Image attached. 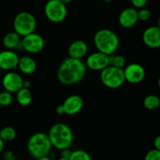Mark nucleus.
I'll return each instance as SVG.
<instances>
[{
	"label": "nucleus",
	"mask_w": 160,
	"mask_h": 160,
	"mask_svg": "<svg viewBox=\"0 0 160 160\" xmlns=\"http://www.w3.org/2000/svg\"><path fill=\"white\" fill-rule=\"evenodd\" d=\"M45 15L49 21L59 23L67 17V8L59 0H48L45 6Z\"/></svg>",
	"instance_id": "7"
},
{
	"label": "nucleus",
	"mask_w": 160,
	"mask_h": 160,
	"mask_svg": "<svg viewBox=\"0 0 160 160\" xmlns=\"http://www.w3.org/2000/svg\"><path fill=\"white\" fill-rule=\"evenodd\" d=\"M52 147L48 134L42 132H38L31 135L27 143L28 153L35 159L48 156Z\"/></svg>",
	"instance_id": "4"
},
{
	"label": "nucleus",
	"mask_w": 160,
	"mask_h": 160,
	"mask_svg": "<svg viewBox=\"0 0 160 160\" xmlns=\"http://www.w3.org/2000/svg\"><path fill=\"white\" fill-rule=\"evenodd\" d=\"M148 0H131V4L133 5L134 8L137 9H142L147 4Z\"/></svg>",
	"instance_id": "27"
},
{
	"label": "nucleus",
	"mask_w": 160,
	"mask_h": 160,
	"mask_svg": "<svg viewBox=\"0 0 160 160\" xmlns=\"http://www.w3.org/2000/svg\"><path fill=\"white\" fill-rule=\"evenodd\" d=\"M31 81H28V80H23V88H24L30 89V87H31Z\"/></svg>",
	"instance_id": "32"
},
{
	"label": "nucleus",
	"mask_w": 160,
	"mask_h": 160,
	"mask_svg": "<svg viewBox=\"0 0 160 160\" xmlns=\"http://www.w3.org/2000/svg\"><path fill=\"white\" fill-rule=\"evenodd\" d=\"M87 67L82 59L67 57L57 70L58 81L64 85H73L82 81L87 73Z\"/></svg>",
	"instance_id": "1"
},
{
	"label": "nucleus",
	"mask_w": 160,
	"mask_h": 160,
	"mask_svg": "<svg viewBox=\"0 0 160 160\" xmlns=\"http://www.w3.org/2000/svg\"><path fill=\"white\" fill-rule=\"evenodd\" d=\"M56 113L59 114V115H63V114H65V111H64L63 106H62V104L59 105V106L56 108Z\"/></svg>",
	"instance_id": "31"
},
{
	"label": "nucleus",
	"mask_w": 160,
	"mask_h": 160,
	"mask_svg": "<svg viewBox=\"0 0 160 160\" xmlns=\"http://www.w3.org/2000/svg\"><path fill=\"white\" fill-rule=\"evenodd\" d=\"M58 160H69V159H62V158H59Z\"/></svg>",
	"instance_id": "38"
},
{
	"label": "nucleus",
	"mask_w": 160,
	"mask_h": 160,
	"mask_svg": "<svg viewBox=\"0 0 160 160\" xmlns=\"http://www.w3.org/2000/svg\"><path fill=\"white\" fill-rule=\"evenodd\" d=\"M4 146H5V143L2 138H0V154L3 152V150H4Z\"/></svg>",
	"instance_id": "33"
},
{
	"label": "nucleus",
	"mask_w": 160,
	"mask_h": 160,
	"mask_svg": "<svg viewBox=\"0 0 160 160\" xmlns=\"http://www.w3.org/2000/svg\"><path fill=\"white\" fill-rule=\"evenodd\" d=\"M33 96L31 90L22 88L17 92V101L20 106H28L32 102Z\"/></svg>",
	"instance_id": "19"
},
{
	"label": "nucleus",
	"mask_w": 160,
	"mask_h": 160,
	"mask_svg": "<svg viewBox=\"0 0 160 160\" xmlns=\"http://www.w3.org/2000/svg\"><path fill=\"white\" fill-rule=\"evenodd\" d=\"M138 10L134 7H128L122 10L119 16V23L123 28H131L138 21Z\"/></svg>",
	"instance_id": "15"
},
{
	"label": "nucleus",
	"mask_w": 160,
	"mask_h": 160,
	"mask_svg": "<svg viewBox=\"0 0 160 160\" xmlns=\"http://www.w3.org/2000/svg\"><path fill=\"white\" fill-rule=\"evenodd\" d=\"M158 86H159V88L160 89V77L159 78V80H158Z\"/></svg>",
	"instance_id": "37"
},
{
	"label": "nucleus",
	"mask_w": 160,
	"mask_h": 160,
	"mask_svg": "<svg viewBox=\"0 0 160 160\" xmlns=\"http://www.w3.org/2000/svg\"><path fill=\"white\" fill-rule=\"evenodd\" d=\"M2 158L4 160H17V156L14 152L6 151L3 152Z\"/></svg>",
	"instance_id": "28"
},
{
	"label": "nucleus",
	"mask_w": 160,
	"mask_h": 160,
	"mask_svg": "<svg viewBox=\"0 0 160 160\" xmlns=\"http://www.w3.org/2000/svg\"><path fill=\"white\" fill-rule=\"evenodd\" d=\"M100 80L105 87L117 89L125 83L123 69L108 66L100 73Z\"/></svg>",
	"instance_id": "6"
},
{
	"label": "nucleus",
	"mask_w": 160,
	"mask_h": 160,
	"mask_svg": "<svg viewBox=\"0 0 160 160\" xmlns=\"http://www.w3.org/2000/svg\"><path fill=\"white\" fill-rule=\"evenodd\" d=\"M138 20H142V21H147L149 20L152 17V12L149 9H145L142 8L138 10Z\"/></svg>",
	"instance_id": "25"
},
{
	"label": "nucleus",
	"mask_w": 160,
	"mask_h": 160,
	"mask_svg": "<svg viewBox=\"0 0 160 160\" xmlns=\"http://www.w3.org/2000/svg\"><path fill=\"white\" fill-rule=\"evenodd\" d=\"M19 34L15 31L9 32L4 36L2 39V44L6 49L13 50L21 45V38Z\"/></svg>",
	"instance_id": "18"
},
{
	"label": "nucleus",
	"mask_w": 160,
	"mask_h": 160,
	"mask_svg": "<svg viewBox=\"0 0 160 160\" xmlns=\"http://www.w3.org/2000/svg\"><path fill=\"white\" fill-rule=\"evenodd\" d=\"M88 46L83 40L73 41L68 48V57L76 59H82L87 55Z\"/></svg>",
	"instance_id": "16"
},
{
	"label": "nucleus",
	"mask_w": 160,
	"mask_h": 160,
	"mask_svg": "<svg viewBox=\"0 0 160 160\" xmlns=\"http://www.w3.org/2000/svg\"><path fill=\"white\" fill-rule=\"evenodd\" d=\"M17 137V131L12 127H5L0 130V138L3 142H12Z\"/></svg>",
	"instance_id": "21"
},
{
	"label": "nucleus",
	"mask_w": 160,
	"mask_h": 160,
	"mask_svg": "<svg viewBox=\"0 0 160 160\" xmlns=\"http://www.w3.org/2000/svg\"><path fill=\"white\" fill-rule=\"evenodd\" d=\"M125 81L133 84H140L145 78L146 72L141 64L132 62L123 68Z\"/></svg>",
	"instance_id": "9"
},
{
	"label": "nucleus",
	"mask_w": 160,
	"mask_h": 160,
	"mask_svg": "<svg viewBox=\"0 0 160 160\" xmlns=\"http://www.w3.org/2000/svg\"><path fill=\"white\" fill-rule=\"evenodd\" d=\"M36 160H52L48 156H44V157L39 158V159H37Z\"/></svg>",
	"instance_id": "35"
},
{
	"label": "nucleus",
	"mask_w": 160,
	"mask_h": 160,
	"mask_svg": "<svg viewBox=\"0 0 160 160\" xmlns=\"http://www.w3.org/2000/svg\"><path fill=\"white\" fill-rule=\"evenodd\" d=\"M65 114L69 116L76 115L80 112L84 106V100L80 95H71L67 97L62 103Z\"/></svg>",
	"instance_id": "13"
},
{
	"label": "nucleus",
	"mask_w": 160,
	"mask_h": 160,
	"mask_svg": "<svg viewBox=\"0 0 160 160\" xmlns=\"http://www.w3.org/2000/svg\"><path fill=\"white\" fill-rule=\"evenodd\" d=\"M142 40L149 48H160V28L157 26L146 28L142 34Z\"/></svg>",
	"instance_id": "14"
},
{
	"label": "nucleus",
	"mask_w": 160,
	"mask_h": 160,
	"mask_svg": "<svg viewBox=\"0 0 160 160\" xmlns=\"http://www.w3.org/2000/svg\"><path fill=\"white\" fill-rule=\"evenodd\" d=\"M23 74L31 75L36 71L37 63L32 57L28 56H23L20 57L17 67Z\"/></svg>",
	"instance_id": "17"
},
{
	"label": "nucleus",
	"mask_w": 160,
	"mask_h": 160,
	"mask_svg": "<svg viewBox=\"0 0 160 160\" xmlns=\"http://www.w3.org/2000/svg\"><path fill=\"white\" fill-rule=\"evenodd\" d=\"M52 146L61 150L70 148L73 142L71 128L64 123H56L50 128L48 134Z\"/></svg>",
	"instance_id": "2"
},
{
	"label": "nucleus",
	"mask_w": 160,
	"mask_h": 160,
	"mask_svg": "<svg viewBox=\"0 0 160 160\" xmlns=\"http://www.w3.org/2000/svg\"><path fill=\"white\" fill-rule=\"evenodd\" d=\"M20 57L13 50L5 49L0 52V70L12 71L17 68Z\"/></svg>",
	"instance_id": "12"
},
{
	"label": "nucleus",
	"mask_w": 160,
	"mask_h": 160,
	"mask_svg": "<svg viewBox=\"0 0 160 160\" xmlns=\"http://www.w3.org/2000/svg\"><path fill=\"white\" fill-rule=\"evenodd\" d=\"M21 46L27 52L36 54L43 50L45 47V40L42 35L34 32L22 38Z\"/></svg>",
	"instance_id": "8"
},
{
	"label": "nucleus",
	"mask_w": 160,
	"mask_h": 160,
	"mask_svg": "<svg viewBox=\"0 0 160 160\" xmlns=\"http://www.w3.org/2000/svg\"><path fill=\"white\" fill-rule=\"evenodd\" d=\"M144 107L148 110H155L160 106V98L156 95H149L144 98Z\"/></svg>",
	"instance_id": "20"
},
{
	"label": "nucleus",
	"mask_w": 160,
	"mask_h": 160,
	"mask_svg": "<svg viewBox=\"0 0 160 160\" xmlns=\"http://www.w3.org/2000/svg\"><path fill=\"white\" fill-rule=\"evenodd\" d=\"M1 77H2V70H0V78H1Z\"/></svg>",
	"instance_id": "39"
},
{
	"label": "nucleus",
	"mask_w": 160,
	"mask_h": 160,
	"mask_svg": "<svg viewBox=\"0 0 160 160\" xmlns=\"http://www.w3.org/2000/svg\"><path fill=\"white\" fill-rule=\"evenodd\" d=\"M154 147L155 149L160 151V135H158L157 137H156V138H155Z\"/></svg>",
	"instance_id": "30"
},
{
	"label": "nucleus",
	"mask_w": 160,
	"mask_h": 160,
	"mask_svg": "<svg viewBox=\"0 0 160 160\" xmlns=\"http://www.w3.org/2000/svg\"><path fill=\"white\" fill-rule=\"evenodd\" d=\"M126 65V59L121 55H112L109 56V66L123 69Z\"/></svg>",
	"instance_id": "22"
},
{
	"label": "nucleus",
	"mask_w": 160,
	"mask_h": 160,
	"mask_svg": "<svg viewBox=\"0 0 160 160\" xmlns=\"http://www.w3.org/2000/svg\"><path fill=\"white\" fill-rule=\"evenodd\" d=\"M37 27V20L30 12L23 11L17 14L13 20L14 31L23 38L34 32Z\"/></svg>",
	"instance_id": "5"
},
{
	"label": "nucleus",
	"mask_w": 160,
	"mask_h": 160,
	"mask_svg": "<svg viewBox=\"0 0 160 160\" xmlns=\"http://www.w3.org/2000/svg\"><path fill=\"white\" fill-rule=\"evenodd\" d=\"M87 69L93 71H100L109 66V56L100 52H95L88 56L84 62Z\"/></svg>",
	"instance_id": "10"
},
{
	"label": "nucleus",
	"mask_w": 160,
	"mask_h": 160,
	"mask_svg": "<svg viewBox=\"0 0 160 160\" xmlns=\"http://www.w3.org/2000/svg\"><path fill=\"white\" fill-rule=\"evenodd\" d=\"M93 40L97 51L109 56L113 55L120 46L118 35L110 29L98 30L94 35Z\"/></svg>",
	"instance_id": "3"
},
{
	"label": "nucleus",
	"mask_w": 160,
	"mask_h": 160,
	"mask_svg": "<svg viewBox=\"0 0 160 160\" xmlns=\"http://www.w3.org/2000/svg\"><path fill=\"white\" fill-rule=\"evenodd\" d=\"M157 27H159V28H160V17H159V18L158 19V22H157Z\"/></svg>",
	"instance_id": "36"
},
{
	"label": "nucleus",
	"mask_w": 160,
	"mask_h": 160,
	"mask_svg": "<svg viewBox=\"0 0 160 160\" xmlns=\"http://www.w3.org/2000/svg\"><path fill=\"white\" fill-rule=\"evenodd\" d=\"M23 79L20 73L14 71H9L2 77V84L5 91L9 93H17L23 88Z\"/></svg>",
	"instance_id": "11"
},
{
	"label": "nucleus",
	"mask_w": 160,
	"mask_h": 160,
	"mask_svg": "<svg viewBox=\"0 0 160 160\" xmlns=\"http://www.w3.org/2000/svg\"><path fill=\"white\" fill-rule=\"evenodd\" d=\"M145 160H160V151L155 148L149 150L145 155Z\"/></svg>",
	"instance_id": "26"
},
{
	"label": "nucleus",
	"mask_w": 160,
	"mask_h": 160,
	"mask_svg": "<svg viewBox=\"0 0 160 160\" xmlns=\"http://www.w3.org/2000/svg\"><path fill=\"white\" fill-rule=\"evenodd\" d=\"M13 102L12 94L3 91L0 92V106H9Z\"/></svg>",
	"instance_id": "24"
},
{
	"label": "nucleus",
	"mask_w": 160,
	"mask_h": 160,
	"mask_svg": "<svg viewBox=\"0 0 160 160\" xmlns=\"http://www.w3.org/2000/svg\"><path fill=\"white\" fill-rule=\"evenodd\" d=\"M69 160H92L88 152L82 149H76L72 151Z\"/></svg>",
	"instance_id": "23"
},
{
	"label": "nucleus",
	"mask_w": 160,
	"mask_h": 160,
	"mask_svg": "<svg viewBox=\"0 0 160 160\" xmlns=\"http://www.w3.org/2000/svg\"><path fill=\"white\" fill-rule=\"evenodd\" d=\"M59 1L62 2L63 3V4H65L66 6H67V4H69V3L73 1V0H59Z\"/></svg>",
	"instance_id": "34"
},
{
	"label": "nucleus",
	"mask_w": 160,
	"mask_h": 160,
	"mask_svg": "<svg viewBox=\"0 0 160 160\" xmlns=\"http://www.w3.org/2000/svg\"><path fill=\"white\" fill-rule=\"evenodd\" d=\"M71 152H72V151H70L69 148L61 150V151H60V158H62V159H69L70 155H71Z\"/></svg>",
	"instance_id": "29"
}]
</instances>
